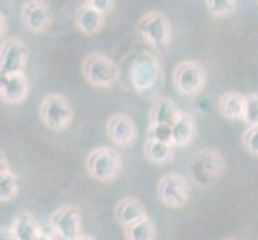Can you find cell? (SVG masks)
I'll return each mask as SVG.
<instances>
[{
  "label": "cell",
  "mask_w": 258,
  "mask_h": 240,
  "mask_svg": "<svg viewBox=\"0 0 258 240\" xmlns=\"http://www.w3.org/2000/svg\"><path fill=\"white\" fill-rule=\"evenodd\" d=\"M50 227L61 240H76L84 234L82 213L73 203L61 205L50 215Z\"/></svg>",
  "instance_id": "9c48e42d"
},
{
  "label": "cell",
  "mask_w": 258,
  "mask_h": 240,
  "mask_svg": "<svg viewBox=\"0 0 258 240\" xmlns=\"http://www.w3.org/2000/svg\"><path fill=\"white\" fill-rule=\"evenodd\" d=\"M242 122L247 127H258V93L245 95V109Z\"/></svg>",
  "instance_id": "cb8c5ba5"
},
{
  "label": "cell",
  "mask_w": 258,
  "mask_h": 240,
  "mask_svg": "<svg viewBox=\"0 0 258 240\" xmlns=\"http://www.w3.org/2000/svg\"><path fill=\"white\" fill-rule=\"evenodd\" d=\"M37 240H55V237H53L51 234H47V232H42L40 235H39V238Z\"/></svg>",
  "instance_id": "f1b7e54d"
},
{
  "label": "cell",
  "mask_w": 258,
  "mask_h": 240,
  "mask_svg": "<svg viewBox=\"0 0 258 240\" xmlns=\"http://www.w3.org/2000/svg\"><path fill=\"white\" fill-rule=\"evenodd\" d=\"M244 109H245V95L241 92L229 90L225 92L218 100V111L221 117L226 120H241L244 119Z\"/></svg>",
  "instance_id": "e0dca14e"
},
{
  "label": "cell",
  "mask_w": 258,
  "mask_h": 240,
  "mask_svg": "<svg viewBox=\"0 0 258 240\" xmlns=\"http://www.w3.org/2000/svg\"><path fill=\"white\" fill-rule=\"evenodd\" d=\"M81 72L88 85L101 90L112 88L120 78V69L114 63V59L98 51L88 53L84 58Z\"/></svg>",
  "instance_id": "6da1fadb"
},
{
  "label": "cell",
  "mask_w": 258,
  "mask_h": 240,
  "mask_svg": "<svg viewBox=\"0 0 258 240\" xmlns=\"http://www.w3.org/2000/svg\"><path fill=\"white\" fill-rule=\"evenodd\" d=\"M181 111L173 100L167 96H156L149 108V125H173Z\"/></svg>",
  "instance_id": "2e32d148"
},
{
  "label": "cell",
  "mask_w": 258,
  "mask_h": 240,
  "mask_svg": "<svg viewBox=\"0 0 258 240\" xmlns=\"http://www.w3.org/2000/svg\"><path fill=\"white\" fill-rule=\"evenodd\" d=\"M149 218L143 202L137 197H123L114 207V219L122 229Z\"/></svg>",
  "instance_id": "5bb4252c"
},
{
  "label": "cell",
  "mask_w": 258,
  "mask_h": 240,
  "mask_svg": "<svg viewBox=\"0 0 258 240\" xmlns=\"http://www.w3.org/2000/svg\"><path fill=\"white\" fill-rule=\"evenodd\" d=\"M20 188V176L12 170V167L7 162L5 154L2 152V162H0V200L10 202L18 195Z\"/></svg>",
  "instance_id": "ffe728a7"
},
{
  "label": "cell",
  "mask_w": 258,
  "mask_h": 240,
  "mask_svg": "<svg viewBox=\"0 0 258 240\" xmlns=\"http://www.w3.org/2000/svg\"><path fill=\"white\" fill-rule=\"evenodd\" d=\"M29 48L18 37L5 39L0 47V72L2 75L23 74L28 66Z\"/></svg>",
  "instance_id": "30bf717a"
},
{
  "label": "cell",
  "mask_w": 258,
  "mask_h": 240,
  "mask_svg": "<svg viewBox=\"0 0 258 240\" xmlns=\"http://www.w3.org/2000/svg\"><path fill=\"white\" fill-rule=\"evenodd\" d=\"M172 131H173V146L175 147L189 146L194 141L196 135H198V127H196L192 115L188 112H181L172 125Z\"/></svg>",
  "instance_id": "d6986e66"
},
{
  "label": "cell",
  "mask_w": 258,
  "mask_h": 240,
  "mask_svg": "<svg viewBox=\"0 0 258 240\" xmlns=\"http://www.w3.org/2000/svg\"><path fill=\"white\" fill-rule=\"evenodd\" d=\"M88 4H90L95 10H98L100 13H103L104 16L111 13L114 10V7H115V2L114 0H87Z\"/></svg>",
  "instance_id": "4316f807"
},
{
  "label": "cell",
  "mask_w": 258,
  "mask_h": 240,
  "mask_svg": "<svg viewBox=\"0 0 258 240\" xmlns=\"http://www.w3.org/2000/svg\"><path fill=\"white\" fill-rule=\"evenodd\" d=\"M21 23L32 34H45L53 23V13L47 2L42 0H29L21 5L20 12Z\"/></svg>",
  "instance_id": "8fae6325"
},
{
  "label": "cell",
  "mask_w": 258,
  "mask_h": 240,
  "mask_svg": "<svg viewBox=\"0 0 258 240\" xmlns=\"http://www.w3.org/2000/svg\"><path fill=\"white\" fill-rule=\"evenodd\" d=\"M132 88L141 96L151 95L161 80V64L153 53L145 51L143 55L133 59L128 70Z\"/></svg>",
  "instance_id": "5b68a950"
},
{
  "label": "cell",
  "mask_w": 258,
  "mask_h": 240,
  "mask_svg": "<svg viewBox=\"0 0 258 240\" xmlns=\"http://www.w3.org/2000/svg\"><path fill=\"white\" fill-rule=\"evenodd\" d=\"M31 92V84L26 74L2 75L0 78V100L4 104H21L28 100Z\"/></svg>",
  "instance_id": "4fadbf2b"
},
{
  "label": "cell",
  "mask_w": 258,
  "mask_h": 240,
  "mask_svg": "<svg viewBox=\"0 0 258 240\" xmlns=\"http://www.w3.org/2000/svg\"><path fill=\"white\" fill-rule=\"evenodd\" d=\"M106 26V16L87 2L81 4L76 10V29L84 35H98Z\"/></svg>",
  "instance_id": "9a60e30c"
},
{
  "label": "cell",
  "mask_w": 258,
  "mask_h": 240,
  "mask_svg": "<svg viewBox=\"0 0 258 240\" xmlns=\"http://www.w3.org/2000/svg\"><path fill=\"white\" fill-rule=\"evenodd\" d=\"M39 119L42 125L51 131H64L71 127L74 119L73 104L64 95L50 93L40 103Z\"/></svg>",
  "instance_id": "277c9868"
},
{
  "label": "cell",
  "mask_w": 258,
  "mask_h": 240,
  "mask_svg": "<svg viewBox=\"0 0 258 240\" xmlns=\"http://www.w3.org/2000/svg\"><path fill=\"white\" fill-rule=\"evenodd\" d=\"M10 227L18 240H37L39 235L43 232L40 224L37 223V219L29 211L18 213L12 219Z\"/></svg>",
  "instance_id": "ac0fdd59"
},
{
  "label": "cell",
  "mask_w": 258,
  "mask_h": 240,
  "mask_svg": "<svg viewBox=\"0 0 258 240\" xmlns=\"http://www.w3.org/2000/svg\"><path fill=\"white\" fill-rule=\"evenodd\" d=\"M148 138L161 141L173 146V131L172 125H149L148 127Z\"/></svg>",
  "instance_id": "484cf974"
},
{
  "label": "cell",
  "mask_w": 258,
  "mask_h": 240,
  "mask_svg": "<svg viewBox=\"0 0 258 240\" xmlns=\"http://www.w3.org/2000/svg\"><path fill=\"white\" fill-rule=\"evenodd\" d=\"M241 143L248 155L258 157V127H247L242 133Z\"/></svg>",
  "instance_id": "d4e9b609"
},
{
  "label": "cell",
  "mask_w": 258,
  "mask_h": 240,
  "mask_svg": "<svg viewBox=\"0 0 258 240\" xmlns=\"http://www.w3.org/2000/svg\"><path fill=\"white\" fill-rule=\"evenodd\" d=\"M207 13L213 18H225L236 12V0H207L206 2Z\"/></svg>",
  "instance_id": "603a6c76"
},
{
  "label": "cell",
  "mask_w": 258,
  "mask_h": 240,
  "mask_svg": "<svg viewBox=\"0 0 258 240\" xmlns=\"http://www.w3.org/2000/svg\"><path fill=\"white\" fill-rule=\"evenodd\" d=\"M172 84L175 90L183 96H198L206 90L207 72L199 61L184 59L173 69Z\"/></svg>",
  "instance_id": "52a82bcc"
},
{
  "label": "cell",
  "mask_w": 258,
  "mask_h": 240,
  "mask_svg": "<svg viewBox=\"0 0 258 240\" xmlns=\"http://www.w3.org/2000/svg\"><path fill=\"white\" fill-rule=\"evenodd\" d=\"M256 5H258V2H256Z\"/></svg>",
  "instance_id": "d6a6232c"
},
{
  "label": "cell",
  "mask_w": 258,
  "mask_h": 240,
  "mask_svg": "<svg viewBox=\"0 0 258 240\" xmlns=\"http://www.w3.org/2000/svg\"><path fill=\"white\" fill-rule=\"evenodd\" d=\"M137 32L145 43L153 48H165L173 39V28L170 20L161 10L146 12L137 23Z\"/></svg>",
  "instance_id": "3957f363"
},
{
  "label": "cell",
  "mask_w": 258,
  "mask_h": 240,
  "mask_svg": "<svg viewBox=\"0 0 258 240\" xmlns=\"http://www.w3.org/2000/svg\"><path fill=\"white\" fill-rule=\"evenodd\" d=\"M106 131L114 146L117 147H130L138 138L137 123L125 112L111 115L106 122Z\"/></svg>",
  "instance_id": "7c38bea8"
},
{
  "label": "cell",
  "mask_w": 258,
  "mask_h": 240,
  "mask_svg": "<svg viewBox=\"0 0 258 240\" xmlns=\"http://www.w3.org/2000/svg\"><path fill=\"white\" fill-rule=\"evenodd\" d=\"M221 240H236V238H221Z\"/></svg>",
  "instance_id": "1f68e13d"
},
{
  "label": "cell",
  "mask_w": 258,
  "mask_h": 240,
  "mask_svg": "<svg viewBox=\"0 0 258 240\" xmlns=\"http://www.w3.org/2000/svg\"><path fill=\"white\" fill-rule=\"evenodd\" d=\"M0 240H18L16 235L13 234V230H12L10 224H8V226H4L2 229H0Z\"/></svg>",
  "instance_id": "83f0119b"
},
{
  "label": "cell",
  "mask_w": 258,
  "mask_h": 240,
  "mask_svg": "<svg viewBox=\"0 0 258 240\" xmlns=\"http://www.w3.org/2000/svg\"><path fill=\"white\" fill-rule=\"evenodd\" d=\"M7 34V16L2 13V35Z\"/></svg>",
  "instance_id": "f546056e"
},
{
  "label": "cell",
  "mask_w": 258,
  "mask_h": 240,
  "mask_svg": "<svg viewBox=\"0 0 258 240\" xmlns=\"http://www.w3.org/2000/svg\"><path fill=\"white\" fill-rule=\"evenodd\" d=\"M157 199L167 208L180 210L188 205L191 199V184L184 176L178 173L164 175L157 183Z\"/></svg>",
  "instance_id": "ba28073f"
},
{
  "label": "cell",
  "mask_w": 258,
  "mask_h": 240,
  "mask_svg": "<svg viewBox=\"0 0 258 240\" xmlns=\"http://www.w3.org/2000/svg\"><path fill=\"white\" fill-rule=\"evenodd\" d=\"M173 152H175V146H172V144L161 143V141H156L151 138H146V141H145L143 154L148 162L153 165L168 164L173 158Z\"/></svg>",
  "instance_id": "44dd1931"
},
{
  "label": "cell",
  "mask_w": 258,
  "mask_h": 240,
  "mask_svg": "<svg viewBox=\"0 0 258 240\" xmlns=\"http://www.w3.org/2000/svg\"><path fill=\"white\" fill-rule=\"evenodd\" d=\"M76 240H96V238H95L93 235H90V234H85V232H84V234H82L81 237H79V238H76Z\"/></svg>",
  "instance_id": "4dcf8cb0"
},
{
  "label": "cell",
  "mask_w": 258,
  "mask_h": 240,
  "mask_svg": "<svg viewBox=\"0 0 258 240\" xmlns=\"http://www.w3.org/2000/svg\"><path fill=\"white\" fill-rule=\"evenodd\" d=\"M226 170L228 165L225 155L213 147H204L198 150L189 164V173L192 180L201 186H210L213 181L223 178Z\"/></svg>",
  "instance_id": "7a4b0ae2"
},
{
  "label": "cell",
  "mask_w": 258,
  "mask_h": 240,
  "mask_svg": "<svg viewBox=\"0 0 258 240\" xmlns=\"http://www.w3.org/2000/svg\"><path fill=\"white\" fill-rule=\"evenodd\" d=\"M122 230H123L125 240H156L157 238V227L151 218H146L128 227H123Z\"/></svg>",
  "instance_id": "7402d4cb"
},
{
  "label": "cell",
  "mask_w": 258,
  "mask_h": 240,
  "mask_svg": "<svg viewBox=\"0 0 258 240\" xmlns=\"http://www.w3.org/2000/svg\"><path fill=\"white\" fill-rule=\"evenodd\" d=\"M87 173L100 183H112L122 172V155L114 147H96L85 158Z\"/></svg>",
  "instance_id": "8992f818"
}]
</instances>
